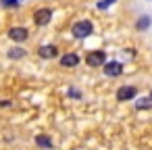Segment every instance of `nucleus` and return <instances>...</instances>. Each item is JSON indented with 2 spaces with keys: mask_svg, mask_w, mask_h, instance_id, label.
<instances>
[{
  "mask_svg": "<svg viewBox=\"0 0 152 150\" xmlns=\"http://www.w3.org/2000/svg\"><path fill=\"white\" fill-rule=\"evenodd\" d=\"M71 34H73L75 40H86V38H90L94 34V25L88 19H79V21H75L71 25Z\"/></svg>",
  "mask_w": 152,
  "mask_h": 150,
  "instance_id": "f257e3e1",
  "label": "nucleus"
},
{
  "mask_svg": "<svg viewBox=\"0 0 152 150\" xmlns=\"http://www.w3.org/2000/svg\"><path fill=\"white\" fill-rule=\"evenodd\" d=\"M104 63H106V52H104V50H90V52L86 54V65H88V67L98 69V67H102Z\"/></svg>",
  "mask_w": 152,
  "mask_h": 150,
  "instance_id": "f03ea898",
  "label": "nucleus"
},
{
  "mask_svg": "<svg viewBox=\"0 0 152 150\" xmlns=\"http://www.w3.org/2000/svg\"><path fill=\"white\" fill-rule=\"evenodd\" d=\"M52 21V11L50 9H38V11H34V23L38 25V27H46L48 23Z\"/></svg>",
  "mask_w": 152,
  "mask_h": 150,
  "instance_id": "7ed1b4c3",
  "label": "nucleus"
},
{
  "mask_svg": "<svg viewBox=\"0 0 152 150\" xmlns=\"http://www.w3.org/2000/svg\"><path fill=\"white\" fill-rule=\"evenodd\" d=\"M7 36H9L15 44H23V42L29 38V31H27V27H21V25H19V27H11Z\"/></svg>",
  "mask_w": 152,
  "mask_h": 150,
  "instance_id": "20e7f679",
  "label": "nucleus"
},
{
  "mask_svg": "<svg viewBox=\"0 0 152 150\" xmlns=\"http://www.w3.org/2000/svg\"><path fill=\"white\" fill-rule=\"evenodd\" d=\"M102 71H104V75H108V77H119V75L123 73V63H119V61H106V63L102 65Z\"/></svg>",
  "mask_w": 152,
  "mask_h": 150,
  "instance_id": "39448f33",
  "label": "nucleus"
},
{
  "mask_svg": "<svg viewBox=\"0 0 152 150\" xmlns=\"http://www.w3.org/2000/svg\"><path fill=\"white\" fill-rule=\"evenodd\" d=\"M137 96V88L135 86H121L117 90V100L121 102H127V100H133Z\"/></svg>",
  "mask_w": 152,
  "mask_h": 150,
  "instance_id": "423d86ee",
  "label": "nucleus"
},
{
  "mask_svg": "<svg viewBox=\"0 0 152 150\" xmlns=\"http://www.w3.org/2000/svg\"><path fill=\"white\" fill-rule=\"evenodd\" d=\"M38 56L44 59V61L56 59V56H58V46H54V44H44V46L38 48Z\"/></svg>",
  "mask_w": 152,
  "mask_h": 150,
  "instance_id": "0eeeda50",
  "label": "nucleus"
},
{
  "mask_svg": "<svg viewBox=\"0 0 152 150\" xmlns=\"http://www.w3.org/2000/svg\"><path fill=\"white\" fill-rule=\"evenodd\" d=\"M79 54H75V52H67V54H63L61 56V67H67V69H71V67H77L79 65Z\"/></svg>",
  "mask_w": 152,
  "mask_h": 150,
  "instance_id": "6e6552de",
  "label": "nucleus"
},
{
  "mask_svg": "<svg viewBox=\"0 0 152 150\" xmlns=\"http://www.w3.org/2000/svg\"><path fill=\"white\" fill-rule=\"evenodd\" d=\"M150 25H152V17L150 15H140L137 21H135V29L137 31H148Z\"/></svg>",
  "mask_w": 152,
  "mask_h": 150,
  "instance_id": "1a4fd4ad",
  "label": "nucleus"
},
{
  "mask_svg": "<svg viewBox=\"0 0 152 150\" xmlns=\"http://www.w3.org/2000/svg\"><path fill=\"white\" fill-rule=\"evenodd\" d=\"M27 52H25V48H21V46H15V48H11L9 52H7V56L11 59V61H19V59H23Z\"/></svg>",
  "mask_w": 152,
  "mask_h": 150,
  "instance_id": "9d476101",
  "label": "nucleus"
},
{
  "mask_svg": "<svg viewBox=\"0 0 152 150\" xmlns=\"http://www.w3.org/2000/svg\"><path fill=\"white\" fill-rule=\"evenodd\" d=\"M36 144H38L40 148H46V150H50V148H52V140H50L48 135H44V133L36 135Z\"/></svg>",
  "mask_w": 152,
  "mask_h": 150,
  "instance_id": "9b49d317",
  "label": "nucleus"
},
{
  "mask_svg": "<svg viewBox=\"0 0 152 150\" xmlns=\"http://www.w3.org/2000/svg\"><path fill=\"white\" fill-rule=\"evenodd\" d=\"M0 7H4V9H19L21 0H0Z\"/></svg>",
  "mask_w": 152,
  "mask_h": 150,
  "instance_id": "f8f14e48",
  "label": "nucleus"
},
{
  "mask_svg": "<svg viewBox=\"0 0 152 150\" xmlns=\"http://www.w3.org/2000/svg\"><path fill=\"white\" fill-rule=\"evenodd\" d=\"M115 2H117V0H98V2H96V9H98V11H106V9H110Z\"/></svg>",
  "mask_w": 152,
  "mask_h": 150,
  "instance_id": "ddd939ff",
  "label": "nucleus"
},
{
  "mask_svg": "<svg viewBox=\"0 0 152 150\" xmlns=\"http://www.w3.org/2000/svg\"><path fill=\"white\" fill-rule=\"evenodd\" d=\"M135 106L140 108V110H144V108H150L152 106V98L148 96V98H140L137 102H135Z\"/></svg>",
  "mask_w": 152,
  "mask_h": 150,
  "instance_id": "4468645a",
  "label": "nucleus"
},
{
  "mask_svg": "<svg viewBox=\"0 0 152 150\" xmlns=\"http://www.w3.org/2000/svg\"><path fill=\"white\" fill-rule=\"evenodd\" d=\"M69 96H71V98H75V100H77V98H81V94H79L77 90H73V88L69 90Z\"/></svg>",
  "mask_w": 152,
  "mask_h": 150,
  "instance_id": "2eb2a0df",
  "label": "nucleus"
},
{
  "mask_svg": "<svg viewBox=\"0 0 152 150\" xmlns=\"http://www.w3.org/2000/svg\"><path fill=\"white\" fill-rule=\"evenodd\" d=\"M146 2H152V0H146Z\"/></svg>",
  "mask_w": 152,
  "mask_h": 150,
  "instance_id": "dca6fc26",
  "label": "nucleus"
},
{
  "mask_svg": "<svg viewBox=\"0 0 152 150\" xmlns=\"http://www.w3.org/2000/svg\"><path fill=\"white\" fill-rule=\"evenodd\" d=\"M150 98H152V92H150Z\"/></svg>",
  "mask_w": 152,
  "mask_h": 150,
  "instance_id": "f3484780",
  "label": "nucleus"
},
{
  "mask_svg": "<svg viewBox=\"0 0 152 150\" xmlns=\"http://www.w3.org/2000/svg\"><path fill=\"white\" fill-rule=\"evenodd\" d=\"M21 2H23V0H21Z\"/></svg>",
  "mask_w": 152,
  "mask_h": 150,
  "instance_id": "a211bd4d",
  "label": "nucleus"
}]
</instances>
